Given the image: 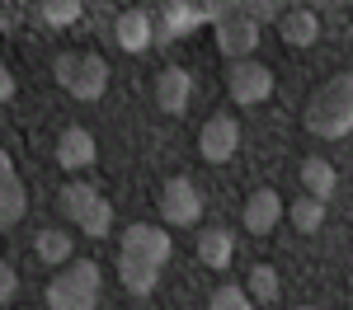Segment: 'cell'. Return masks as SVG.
<instances>
[{"instance_id": "277c9868", "label": "cell", "mask_w": 353, "mask_h": 310, "mask_svg": "<svg viewBox=\"0 0 353 310\" xmlns=\"http://www.w3.org/2000/svg\"><path fill=\"white\" fill-rule=\"evenodd\" d=\"M48 306L52 310H99V263L94 258L61 263V273L48 282Z\"/></svg>"}, {"instance_id": "30bf717a", "label": "cell", "mask_w": 353, "mask_h": 310, "mask_svg": "<svg viewBox=\"0 0 353 310\" xmlns=\"http://www.w3.org/2000/svg\"><path fill=\"white\" fill-rule=\"evenodd\" d=\"M28 212V193H24V179H19V169L14 160L0 151V235L10 230V225H19Z\"/></svg>"}, {"instance_id": "5bb4252c", "label": "cell", "mask_w": 353, "mask_h": 310, "mask_svg": "<svg viewBox=\"0 0 353 310\" xmlns=\"http://www.w3.org/2000/svg\"><path fill=\"white\" fill-rule=\"evenodd\" d=\"M297 179H301V193L316 197V202H330V197L339 193V169L330 165L325 155H306L301 169H297Z\"/></svg>"}, {"instance_id": "9a60e30c", "label": "cell", "mask_w": 353, "mask_h": 310, "mask_svg": "<svg viewBox=\"0 0 353 310\" xmlns=\"http://www.w3.org/2000/svg\"><path fill=\"white\" fill-rule=\"evenodd\" d=\"M198 258H203V268L226 273V263L236 258V235H231L226 225H208V230H198Z\"/></svg>"}, {"instance_id": "3957f363", "label": "cell", "mask_w": 353, "mask_h": 310, "mask_svg": "<svg viewBox=\"0 0 353 310\" xmlns=\"http://www.w3.org/2000/svg\"><path fill=\"white\" fill-rule=\"evenodd\" d=\"M57 212L66 217V221H76L81 235L90 240H104L113 230V202L99 188H90V184H66V188H57Z\"/></svg>"}, {"instance_id": "7402d4cb", "label": "cell", "mask_w": 353, "mask_h": 310, "mask_svg": "<svg viewBox=\"0 0 353 310\" xmlns=\"http://www.w3.org/2000/svg\"><path fill=\"white\" fill-rule=\"evenodd\" d=\"M38 10H43V19H48L52 28H66V24L81 19V0H43Z\"/></svg>"}, {"instance_id": "ba28073f", "label": "cell", "mask_w": 353, "mask_h": 310, "mask_svg": "<svg viewBox=\"0 0 353 310\" xmlns=\"http://www.w3.org/2000/svg\"><path fill=\"white\" fill-rule=\"evenodd\" d=\"M161 221L165 225H198L203 221V193L193 179H170L161 188Z\"/></svg>"}, {"instance_id": "6da1fadb", "label": "cell", "mask_w": 353, "mask_h": 310, "mask_svg": "<svg viewBox=\"0 0 353 310\" xmlns=\"http://www.w3.org/2000/svg\"><path fill=\"white\" fill-rule=\"evenodd\" d=\"M170 230L151 221H132L118 240V282L132 291V296H151L156 282H161V268L170 263Z\"/></svg>"}, {"instance_id": "484cf974", "label": "cell", "mask_w": 353, "mask_h": 310, "mask_svg": "<svg viewBox=\"0 0 353 310\" xmlns=\"http://www.w3.org/2000/svg\"><path fill=\"white\" fill-rule=\"evenodd\" d=\"M297 310H321V306H297Z\"/></svg>"}, {"instance_id": "4fadbf2b", "label": "cell", "mask_w": 353, "mask_h": 310, "mask_svg": "<svg viewBox=\"0 0 353 310\" xmlns=\"http://www.w3.org/2000/svg\"><path fill=\"white\" fill-rule=\"evenodd\" d=\"M151 38H156V24H151V10H123L118 14V24H113V43L123 47V52H146L151 47Z\"/></svg>"}, {"instance_id": "603a6c76", "label": "cell", "mask_w": 353, "mask_h": 310, "mask_svg": "<svg viewBox=\"0 0 353 310\" xmlns=\"http://www.w3.org/2000/svg\"><path fill=\"white\" fill-rule=\"evenodd\" d=\"M208 306H212V310H254V301H250V291H245V287L226 282V287L212 291V301H208Z\"/></svg>"}, {"instance_id": "7a4b0ae2", "label": "cell", "mask_w": 353, "mask_h": 310, "mask_svg": "<svg viewBox=\"0 0 353 310\" xmlns=\"http://www.w3.org/2000/svg\"><path fill=\"white\" fill-rule=\"evenodd\" d=\"M306 132H316V137H325V141H339L353 132V71L330 76L311 94V104H306Z\"/></svg>"}, {"instance_id": "ac0fdd59", "label": "cell", "mask_w": 353, "mask_h": 310, "mask_svg": "<svg viewBox=\"0 0 353 310\" xmlns=\"http://www.w3.org/2000/svg\"><path fill=\"white\" fill-rule=\"evenodd\" d=\"M278 38H283L288 47H311V43L321 38V19H316L311 10H288V14L278 19Z\"/></svg>"}, {"instance_id": "ffe728a7", "label": "cell", "mask_w": 353, "mask_h": 310, "mask_svg": "<svg viewBox=\"0 0 353 310\" xmlns=\"http://www.w3.org/2000/svg\"><path fill=\"white\" fill-rule=\"evenodd\" d=\"M161 10H165V33H170V38L193 33L198 24H208V19H203V10H198V5H189V0H165Z\"/></svg>"}, {"instance_id": "8992f818", "label": "cell", "mask_w": 353, "mask_h": 310, "mask_svg": "<svg viewBox=\"0 0 353 310\" xmlns=\"http://www.w3.org/2000/svg\"><path fill=\"white\" fill-rule=\"evenodd\" d=\"M226 94H231V104H241V109H254V104H264L273 94V71L264 61H231L226 66Z\"/></svg>"}, {"instance_id": "44dd1931", "label": "cell", "mask_w": 353, "mask_h": 310, "mask_svg": "<svg viewBox=\"0 0 353 310\" xmlns=\"http://www.w3.org/2000/svg\"><path fill=\"white\" fill-rule=\"evenodd\" d=\"M288 221L297 225L301 235H316L321 225H325V202H316V197H306L301 193L292 207H288Z\"/></svg>"}, {"instance_id": "9c48e42d", "label": "cell", "mask_w": 353, "mask_h": 310, "mask_svg": "<svg viewBox=\"0 0 353 310\" xmlns=\"http://www.w3.org/2000/svg\"><path fill=\"white\" fill-rule=\"evenodd\" d=\"M259 47V24L250 14H221L217 19V52L226 61H241Z\"/></svg>"}, {"instance_id": "8fae6325", "label": "cell", "mask_w": 353, "mask_h": 310, "mask_svg": "<svg viewBox=\"0 0 353 310\" xmlns=\"http://www.w3.org/2000/svg\"><path fill=\"white\" fill-rule=\"evenodd\" d=\"M278 221H283V197H278V188H269V184H259L254 193L245 197L241 225L250 230V235H269V230H273Z\"/></svg>"}, {"instance_id": "52a82bcc", "label": "cell", "mask_w": 353, "mask_h": 310, "mask_svg": "<svg viewBox=\"0 0 353 310\" xmlns=\"http://www.w3.org/2000/svg\"><path fill=\"white\" fill-rule=\"evenodd\" d=\"M236 151H241V118H231L226 109L212 113V118L203 122V132H198V155H203L208 165H226Z\"/></svg>"}, {"instance_id": "cb8c5ba5", "label": "cell", "mask_w": 353, "mask_h": 310, "mask_svg": "<svg viewBox=\"0 0 353 310\" xmlns=\"http://www.w3.org/2000/svg\"><path fill=\"white\" fill-rule=\"evenodd\" d=\"M14 291H19V273L0 258V306H10V301H14Z\"/></svg>"}, {"instance_id": "2e32d148", "label": "cell", "mask_w": 353, "mask_h": 310, "mask_svg": "<svg viewBox=\"0 0 353 310\" xmlns=\"http://www.w3.org/2000/svg\"><path fill=\"white\" fill-rule=\"evenodd\" d=\"M57 165L61 169H85V165H94V137L85 132V127H66L61 137H57Z\"/></svg>"}, {"instance_id": "d6986e66", "label": "cell", "mask_w": 353, "mask_h": 310, "mask_svg": "<svg viewBox=\"0 0 353 310\" xmlns=\"http://www.w3.org/2000/svg\"><path fill=\"white\" fill-rule=\"evenodd\" d=\"M245 291H250V301H254V306H273V301H278V291H283L278 268H273V263H254V268H250V282H245Z\"/></svg>"}, {"instance_id": "d4e9b609", "label": "cell", "mask_w": 353, "mask_h": 310, "mask_svg": "<svg viewBox=\"0 0 353 310\" xmlns=\"http://www.w3.org/2000/svg\"><path fill=\"white\" fill-rule=\"evenodd\" d=\"M10 99H14V71L0 61V104H10Z\"/></svg>"}, {"instance_id": "4316f807", "label": "cell", "mask_w": 353, "mask_h": 310, "mask_svg": "<svg viewBox=\"0 0 353 310\" xmlns=\"http://www.w3.org/2000/svg\"><path fill=\"white\" fill-rule=\"evenodd\" d=\"M141 5H151V0H141Z\"/></svg>"}, {"instance_id": "e0dca14e", "label": "cell", "mask_w": 353, "mask_h": 310, "mask_svg": "<svg viewBox=\"0 0 353 310\" xmlns=\"http://www.w3.org/2000/svg\"><path fill=\"white\" fill-rule=\"evenodd\" d=\"M33 254H38L48 268H61V263H71L76 240H71V230H61V225H43L38 240H33Z\"/></svg>"}, {"instance_id": "5b68a950", "label": "cell", "mask_w": 353, "mask_h": 310, "mask_svg": "<svg viewBox=\"0 0 353 310\" xmlns=\"http://www.w3.org/2000/svg\"><path fill=\"white\" fill-rule=\"evenodd\" d=\"M52 76L66 94H76L81 104H94L109 89V61L99 52H57Z\"/></svg>"}, {"instance_id": "7c38bea8", "label": "cell", "mask_w": 353, "mask_h": 310, "mask_svg": "<svg viewBox=\"0 0 353 310\" xmlns=\"http://www.w3.org/2000/svg\"><path fill=\"white\" fill-rule=\"evenodd\" d=\"M189 99H193V76L184 66H165L161 76H156V109L179 118V113L189 109Z\"/></svg>"}]
</instances>
